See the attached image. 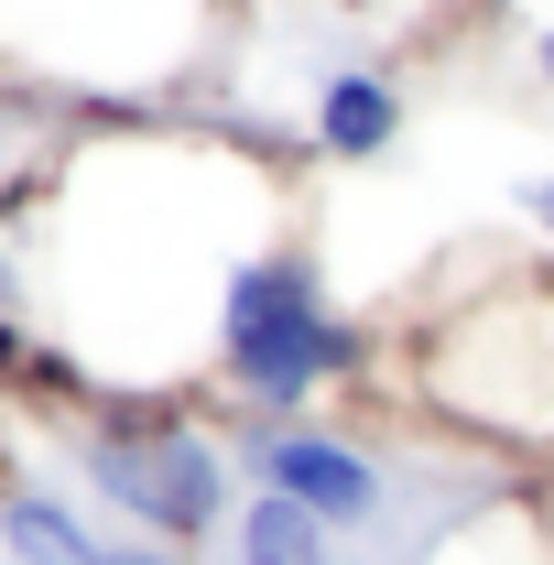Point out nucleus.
<instances>
[{
  "mask_svg": "<svg viewBox=\"0 0 554 565\" xmlns=\"http://www.w3.org/2000/svg\"><path fill=\"white\" fill-rule=\"evenodd\" d=\"M228 565H338V533L316 511H294V500L251 490L239 522H228Z\"/></svg>",
  "mask_w": 554,
  "mask_h": 565,
  "instance_id": "obj_6",
  "label": "nucleus"
},
{
  "mask_svg": "<svg viewBox=\"0 0 554 565\" xmlns=\"http://www.w3.org/2000/svg\"><path fill=\"white\" fill-rule=\"evenodd\" d=\"M251 479L273 500H294V511H316L327 533H370V522L392 511L381 457H370L359 435H338V424H262V435H251Z\"/></svg>",
  "mask_w": 554,
  "mask_h": 565,
  "instance_id": "obj_4",
  "label": "nucleus"
},
{
  "mask_svg": "<svg viewBox=\"0 0 554 565\" xmlns=\"http://www.w3.org/2000/svg\"><path fill=\"white\" fill-rule=\"evenodd\" d=\"M316 152H338V163H370V152H392L403 141V87L381 66H338L327 87H316Z\"/></svg>",
  "mask_w": 554,
  "mask_h": 565,
  "instance_id": "obj_5",
  "label": "nucleus"
},
{
  "mask_svg": "<svg viewBox=\"0 0 554 565\" xmlns=\"http://www.w3.org/2000/svg\"><path fill=\"white\" fill-rule=\"evenodd\" d=\"M87 565H185V555H163V544H98Z\"/></svg>",
  "mask_w": 554,
  "mask_h": 565,
  "instance_id": "obj_9",
  "label": "nucleus"
},
{
  "mask_svg": "<svg viewBox=\"0 0 554 565\" xmlns=\"http://www.w3.org/2000/svg\"><path fill=\"white\" fill-rule=\"evenodd\" d=\"M533 66H544V87H554V22H544V44H533Z\"/></svg>",
  "mask_w": 554,
  "mask_h": 565,
  "instance_id": "obj_11",
  "label": "nucleus"
},
{
  "mask_svg": "<svg viewBox=\"0 0 554 565\" xmlns=\"http://www.w3.org/2000/svg\"><path fill=\"white\" fill-rule=\"evenodd\" d=\"M0 555H11V565H87V555H98V533H87L76 500L11 490V500H0Z\"/></svg>",
  "mask_w": 554,
  "mask_h": 565,
  "instance_id": "obj_7",
  "label": "nucleus"
},
{
  "mask_svg": "<svg viewBox=\"0 0 554 565\" xmlns=\"http://www.w3.org/2000/svg\"><path fill=\"white\" fill-rule=\"evenodd\" d=\"M228 0H0V66L76 98H152L196 66Z\"/></svg>",
  "mask_w": 554,
  "mask_h": 565,
  "instance_id": "obj_1",
  "label": "nucleus"
},
{
  "mask_svg": "<svg viewBox=\"0 0 554 565\" xmlns=\"http://www.w3.org/2000/svg\"><path fill=\"white\" fill-rule=\"evenodd\" d=\"M522 555H533V544H522V522H489V533H468L446 565H522Z\"/></svg>",
  "mask_w": 554,
  "mask_h": 565,
  "instance_id": "obj_8",
  "label": "nucleus"
},
{
  "mask_svg": "<svg viewBox=\"0 0 554 565\" xmlns=\"http://www.w3.org/2000/svg\"><path fill=\"white\" fill-rule=\"evenodd\" d=\"M522 217H533V228L554 239V174H533V185H522Z\"/></svg>",
  "mask_w": 554,
  "mask_h": 565,
  "instance_id": "obj_10",
  "label": "nucleus"
},
{
  "mask_svg": "<svg viewBox=\"0 0 554 565\" xmlns=\"http://www.w3.org/2000/svg\"><path fill=\"white\" fill-rule=\"evenodd\" d=\"M348 370H359V327H348L338 305H327V282L316 262L273 239L251 273L228 282V305H217V392H239L262 424H305L316 392H338Z\"/></svg>",
  "mask_w": 554,
  "mask_h": 565,
  "instance_id": "obj_2",
  "label": "nucleus"
},
{
  "mask_svg": "<svg viewBox=\"0 0 554 565\" xmlns=\"http://www.w3.org/2000/svg\"><path fill=\"white\" fill-rule=\"evenodd\" d=\"M76 457H87V490L131 522V544L185 555V544H207L217 522H239L228 446H217L196 414H174V403H120Z\"/></svg>",
  "mask_w": 554,
  "mask_h": 565,
  "instance_id": "obj_3",
  "label": "nucleus"
}]
</instances>
